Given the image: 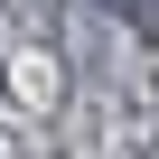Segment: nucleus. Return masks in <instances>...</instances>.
<instances>
[{
  "label": "nucleus",
  "mask_w": 159,
  "mask_h": 159,
  "mask_svg": "<svg viewBox=\"0 0 159 159\" xmlns=\"http://www.w3.org/2000/svg\"><path fill=\"white\" fill-rule=\"evenodd\" d=\"M103 10H112V19H131V28H150V19H159V0H103Z\"/></svg>",
  "instance_id": "obj_1"
}]
</instances>
